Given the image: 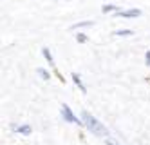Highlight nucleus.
I'll return each mask as SVG.
<instances>
[{
  "label": "nucleus",
  "instance_id": "1",
  "mask_svg": "<svg viewBox=\"0 0 150 145\" xmlns=\"http://www.w3.org/2000/svg\"><path fill=\"white\" fill-rule=\"evenodd\" d=\"M81 121L85 124V127H87L91 132H94L96 136H109V131H107V127L101 124V121H98L91 113H87V111H83L81 113Z\"/></svg>",
  "mask_w": 150,
  "mask_h": 145
},
{
  "label": "nucleus",
  "instance_id": "8",
  "mask_svg": "<svg viewBox=\"0 0 150 145\" xmlns=\"http://www.w3.org/2000/svg\"><path fill=\"white\" fill-rule=\"evenodd\" d=\"M31 125H20V127H16V132H20V134H31Z\"/></svg>",
  "mask_w": 150,
  "mask_h": 145
},
{
  "label": "nucleus",
  "instance_id": "7",
  "mask_svg": "<svg viewBox=\"0 0 150 145\" xmlns=\"http://www.w3.org/2000/svg\"><path fill=\"white\" fill-rule=\"evenodd\" d=\"M42 53H44V56L47 58V62L52 65V69H54V60H52V56H51V51L47 49V47H44V49H42Z\"/></svg>",
  "mask_w": 150,
  "mask_h": 145
},
{
  "label": "nucleus",
  "instance_id": "11",
  "mask_svg": "<svg viewBox=\"0 0 150 145\" xmlns=\"http://www.w3.org/2000/svg\"><path fill=\"white\" fill-rule=\"evenodd\" d=\"M76 40L81 42V44H85V42L89 40V36H87V35H83V33H78V35H76Z\"/></svg>",
  "mask_w": 150,
  "mask_h": 145
},
{
  "label": "nucleus",
  "instance_id": "12",
  "mask_svg": "<svg viewBox=\"0 0 150 145\" xmlns=\"http://www.w3.org/2000/svg\"><path fill=\"white\" fill-rule=\"evenodd\" d=\"M145 64L150 65V51H146V54H145Z\"/></svg>",
  "mask_w": 150,
  "mask_h": 145
},
{
  "label": "nucleus",
  "instance_id": "13",
  "mask_svg": "<svg viewBox=\"0 0 150 145\" xmlns=\"http://www.w3.org/2000/svg\"><path fill=\"white\" fill-rule=\"evenodd\" d=\"M107 145H117L116 141H107Z\"/></svg>",
  "mask_w": 150,
  "mask_h": 145
},
{
  "label": "nucleus",
  "instance_id": "9",
  "mask_svg": "<svg viewBox=\"0 0 150 145\" xmlns=\"http://www.w3.org/2000/svg\"><path fill=\"white\" fill-rule=\"evenodd\" d=\"M114 35L116 36H130L132 31L130 29H117V31H114Z\"/></svg>",
  "mask_w": 150,
  "mask_h": 145
},
{
  "label": "nucleus",
  "instance_id": "4",
  "mask_svg": "<svg viewBox=\"0 0 150 145\" xmlns=\"http://www.w3.org/2000/svg\"><path fill=\"white\" fill-rule=\"evenodd\" d=\"M72 82L80 87V91H81V93H87V87L83 85V82H81V78H80V74H78V73H72Z\"/></svg>",
  "mask_w": 150,
  "mask_h": 145
},
{
  "label": "nucleus",
  "instance_id": "10",
  "mask_svg": "<svg viewBox=\"0 0 150 145\" xmlns=\"http://www.w3.org/2000/svg\"><path fill=\"white\" fill-rule=\"evenodd\" d=\"M38 73H40V76L44 78V80H49V76H51V74H49V71H45L44 67H40V69H38Z\"/></svg>",
  "mask_w": 150,
  "mask_h": 145
},
{
  "label": "nucleus",
  "instance_id": "2",
  "mask_svg": "<svg viewBox=\"0 0 150 145\" xmlns=\"http://www.w3.org/2000/svg\"><path fill=\"white\" fill-rule=\"evenodd\" d=\"M62 116H63V120L65 121H71V124H81V120H78L76 116L72 114V111H71V107L67 105V104H62Z\"/></svg>",
  "mask_w": 150,
  "mask_h": 145
},
{
  "label": "nucleus",
  "instance_id": "6",
  "mask_svg": "<svg viewBox=\"0 0 150 145\" xmlns=\"http://www.w3.org/2000/svg\"><path fill=\"white\" fill-rule=\"evenodd\" d=\"M91 26H94V22L92 20H83V22H78V24H74L71 29H80V27H91Z\"/></svg>",
  "mask_w": 150,
  "mask_h": 145
},
{
  "label": "nucleus",
  "instance_id": "3",
  "mask_svg": "<svg viewBox=\"0 0 150 145\" xmlns=\"http://www.w3.org/2000/svg\"><path fill=\"white\" fill-rule=\"evenodd\" d=\"M114 16H121V18H137V16H141V11H139V9L117 11V13H114Z\"/></svg>",
  "mask_w": 150,
  "mask_h": 145
},
{
  "label": "nucleus",
  "instance_id": "5",
  "mask_svg": "<svg viewBox=\"0 0 150 145\" xmlns=\"http://www.w3.org/2000/svg\"><path fill=\"white\" fill-rule=\"evenodd\" d=\"M101 11H103V13H117V11H120V7H117L116 4H105V6L101 7Z\"/></svg>",
  "mask_w": 150,
  "mask_h": 145
}]
</instances>
